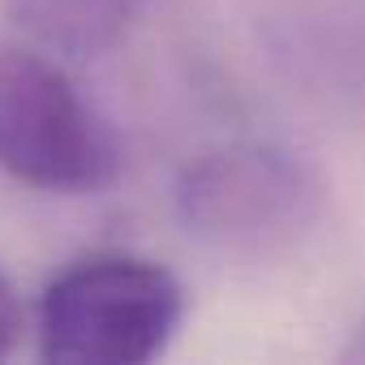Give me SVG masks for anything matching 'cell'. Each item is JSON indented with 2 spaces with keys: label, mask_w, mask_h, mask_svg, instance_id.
Returning <instances> with one entry per match:
<instances>
[{
  "label": "cell",
  "mask_w": 365,
  "mask_h": 365,
  "mask_svg": "<svg viewBox=\"0 0 365 365\" xmlns=\"http://www.w3.org/2000/svg\"><path fill=\"white\" fill-rule=\"evenodd\" d=\"M185 314L176 275L133 254L69 262L39 301V352L73 365L155 361Z\"/></svg>",
  "instance_id": "obj_1"
},
{
  "label": "cell",
  "mask_w": 365,
  "mask_h": 365,
  "mask_svg": "<svg viewBox=\"0 0 365 365\" xmlns=\"http://www.w3.org/2000/svg\"><path fill=\"white\" fill-rule=\"evenodd\" d=\"M0 172L43 194H95L120 172L108 120L31 48H0Z\"/></svg>",
  "instance_id": "obj_2"
},
{
  "label": "cell",
  "mask_w": 365,
  "mask_h": 365,
  "mask_svg": "<svg viewBox=\"0 0 365 365\" xmlns=\"http://www.w3.org/2000/svg\"><path fill=\"white\" fill-rule=\"evenodd\" d=\"M176 215L202 245L232 258L288 250L318 215L309 168L271 142H228L190 159L176 180Z\"/></svg>",
  "instance_id": "obj_3"
},
{
  "label": "cell",
  "mask_w": 365,
  "mask_h": 365,
  "mask_svg": "<svg viewBox=\"0 0 365 365\" xmlns=\"http://www.w3.org/2000/svg\"><path fill=\"white\" fill-rule=\"evenodd\" d=\"M0 5L39 52L86 61L125 39L146 0H0Z\"/></svg>",
  "instance_id": "obj_4"
},
{
  "label": "cell",
  "mask_w": 365,
  "mask_h": 365,
  "mask_svg": "<svg viewBox=\"0 0 365 365\" xmlns=\"http://www.w3.org/2000/svg\"><path fill=\"white\" fill-rule=\"evenodd\" d=\"M22 331H26L22 301H18V292H14L9 275L0 271V361H5V356H14V348H18Z\"/></svg>",
  "instance_id": "obj_5"
}]
</instances>
